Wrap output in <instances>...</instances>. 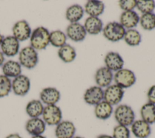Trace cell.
<instances>
[{
    "instance_id": "cell-1",
    "label": "cell",
    "mask_w": 155,
    "mask_h": 138,
    "mask_svg": "<svg viewBox=\"0 0 155 138\" xmlns=\"http://www.w3.org/2000/svg\"><path fill=\"white\" fill-rule=\"evenodd\" d=\"M31 46L35 50H42L50 43V32L44 27H38L31 32L30 38Z\"/></svg>"
},
{
    "instance_id": "cell-2",
    "label": "cell",
    "mask_w": 155,
    "mask_h": 138,
    "mask_svg": "<svg viewBox=\"0 0 155 138\" xmlns=\"http://www.w3.org/2000/svg\"><path fill=\"white\" fill-rule=\"evenodd\" d=\"M114 118L119 125L130 126L134 121V112L131 106L127 105H120L114 110Z\"/></svg>"
},
{
    "instance_id": "cell-3",
    "label": "cell",
    "mask_w": 155,
    "mask_h": 138,
    "mask_svg": "<svg viewBox=\"0 0 155 138\" xmlns=\"http://www.w3.org/2000/svg\"><path fill=\"white\" fill-rule=\"evenodd\" d=\"M18 59L21 66L27 69H32L38 62V55L31 46H27L21 50Z\"/></svg>"
},
{
    "instance_id": "cell-4",
    "label": "cell",
    "mask_w": 155,
    "mask_h": 138,
    "mask_svg": "<svg viewBox=\"0 0 155 138\" xmlns=\"http://www.w3.org/2000/svg\"><path fill=\"white\" fill-rule=\"evenodd\" d=\"M42 116L46 125L56 126L62 121V113L61 108L56 105H46L44 106Z\"/></svg>"
},
{
    "instance_id": "cell-5",
    "label": "cell",
    "mask_w": 155,
    "mask_h": 138,
    "mask_svg": "<svg viewBox=\"0 0 155 138\" xmlns=\"http://www.w3.org/2000/svg\"><path fill=\"white\" fill-rule=\"evenodd\" d=\"M125 33V28L117 22H109L103 29L104 36L112 42L120 40L124 38Z\"/></svg>"
},
{
    "instance_id": "cell-6",
    "label": "cell",
    "mask_w": 155,
    "mask_h": 138,
    "mask_svg": "<svg viewBox=\"0 0 155 138\" xmlns=\"http://www.w3.org/2000/svg\"><path fill=\"white\" fill-rule=\"evenodd\" d=\"M116 85L120 88H127L136 82V77L133 71L127 69H121L116 72L114 76Z\"/></svg>"
},
{
    "instance_id": "cell-7",
    "label": "cell",
    "mask_w": 155,
    "mask_h": 138,
    "mask_svg": "<svg viewBox=\"0 0 155 138\" xmlns=\"http://www.w3.org/2000/svg\"><path fill=\"white\" fill-rule=\"evenodd\" d=\"M30 89V80L25 75H19L14 78L12 82V89L13 93L18 96H24Z\"/></svg>"
},
{
    "instance_id": "cell-8",
    "label": "cell",
    "mask_w": 155,
    "mask_h": 138,
    "mask_svg": "<svg viewBox=\"0 0 155 138\" xmlns=\"http://www.w3.org/2000/svg\"><path fill=\"white\" fill-rule=\"evenodd\" d=\"M124 91L117 85L108 86L104 91V100L111 105H117L122 99Z\"/></svg>"
},
{
    "instance_id": "cell-9",
    "label": "cell",
    "mask_w": 155,
    "mask_h": 138,
    "mask_svg": "<svg viewBox=\"0 0 155 138\" xmlns=\"http://www.w3.org/2000/svg\"><path fill=\"white\" fill-rule=\"evenodd\" d=\"M13 36L19 41H24L30 38L31 30L28 22L25 20L17 21L12 28Z\"/></svg>"
},
{
    "instance_id": "cell-10",
    "label": "cell",
    "mask_w": 155,
    "mask_h": 138,
    "mask_svg": "<svg viewBox=\"0 0 155 138\" xmlns=\"http://www.w3.org/2000/svg\"><path fill=\"white\" fill-rule=\"evenodd\" d=\"M1 52L7 57H14L19 49V41L13 36H7L4 38L1 44Z\"/></svg>"
},
{
    "instance_id": "cell-11",
    "label": "cell",
    "mask_w": 155,
    "mask_h": 138,
    "mask_svg": "<svg viewBox=\"0 0 155 138\" xmlns=\"http://www.w3.org/2000/svg\"><path fill=\"white\" fill-rule=\"evenodd\" d=\"M76 133L74 123L69 120H63L55 128L54 134L56 138H72Z\"/></svg>"
},
{
    "instance_id": "cell-12",
    "label": "cell",
    "mask_w": 155,
    "mask_h": 138,
    "mask_svg": "<svg viewBox=\"0 0 155 138\" xmlns=\"http://www.w3.org/2000/svg\"><path fill=\"white\" fill-rule=\"evenodd\" d=\"M45 123L39 117L29 119L25 125L26 131L32 136L42 135L45 132Z\"/></svg>"
},
{
    "instance_id": "cell-13",
    "label": "cell",
    "mask_w": 155,
    "mask_h": 138,
    "mask_svg": "<svg viewBox=\"0 0 155 138\" xmlns=\"http://www.w3.org/2000/svg\"><path fill=\"white\" fill-rule=\"evenodd\" d=\"M40 100L46 105H56L61 98L60 92L55 88H44L39 94Z\"/></svg>"
},
{
    "instance_id": "cell-14",
    "label": "cell",
    "mask_w": 155,
    "mask_h": 138,
    "mask_svg": "<svg viewBox=\"0 0 155 138\" xmlns=\"http://www.w3.org/2000/svg\"><path fill=\"white\" fill-rule=\"evenodd\" d=\"M84 99L88 105H96L104 99V91L99 86H91L85 91Z\"/></svg>"
},
{
    "instance_id": "cell-15",
    "label": "cell",
    "mask_w": 155,
    "mask_h": 138,
    "mask_svg": "<svg viewBox=\"0 0 155 138\" xmlns=\"http://www.w3.org/2000/svg\"><path fill=\"white\" fill-rule=\"evenodd\" d=\"M66 32L67 36L76 42L84 40L87 35L84 26L79 22L70 24L67 27Z\"/></svg>"
},
{
    "instance_id": "cell-16",
    "label": "cell",
    "mask_w": 155,
    "mask_h": 138,
    "mask_svg": "<svg viewBox=\"0 0 155 138\" xmlns=\"http://www.w3.org/2000/svg\"><path fill=\"white\" fill-rule=\"evenodd\" d=\"M131 131L137 138H147L151 134V127L142 119L137 120L131 124Z\"/></svg>"
},
{
    "instance_id": "cell-17",
    "label": "cell",
    "mask_w": 155,
    "mask_h": 138,
    "mask_svg": "<svg viewBox=\"0 0 155 138\" xmlns=\"http://www.w3.org/2000/svg\"><path fill=\"white\" fill-rule=\"evenodd\" d=\"M104 61L108 69L116 72L122 69L124 64L122 57L118 53L114 52H108L105 55Z\"/></svg>"
},
{
    "instance_id": "cell-18",
    "label": "cell",
    "mask_w": 155,
    "mask_h": 138,
    "mask_svg": "<svg viewBox=\"0 0 155 138\" xmlns=\"http://www.w3.org/2000/svg\"><path fill=\"white\" fill-rule=\"evenodd\" d=\"M94 78L99 87H108L112 81L113 75L112 71L107 67H102L96 71Z\"/></svg>"
},
{
    "instance_id": "cell-19",
    "label": "cell",
    "mask_w": 155,
    "mask_h": 138,
    "mask_svg": "<svg viewBox=\"0 0 155 138\" xmlns=\"http://www.w3.org/2000/svg\"><path fill=\"white\" fill-rule=\"evenodd\" d=\"M140 17L138 14L133 11H125L124 12L120 17V24L125 28L131 29L136 27L139 22Z\"/></svg>"
},
{
    "instance_id": "cell-20",
    "label": "cell",
    "mask_w": 155,
    "mask_h": 138,
    "mask_svg": "<svg viewBox=\"0 0 155 138\" xmlns=\"http://www.w3.org/2000/svg\"><path fill=\"white\" fill-rule=\"evenodd\" d=\"M84 27L87 33L91 35H97L102 30L103 23L98 17L89 16L85 19Z\"/></svg>"
},
{
    "instance_id": "cell-21",
    "label": "cell",
    "mask_w": 155,
    "mask_h": 138,
    "mask_svg": "<svg viewBox=\"0 0 155 138\" xmlns=\"http://www.w3.org/2000/svg\"><path fill=\"white\" fill-rule=\"evenodd\" d=\"M2 70L3 75L8 78H15L21 74V65L18 61L8 60L3 64Z\"/></svg>"
},
{
    "instance_id": "cell-22",
    "label": "cell",
    "mask_w": 155,
    "mask_h": 138,
    "mask_svg": "<svg viewBox=\"0 0 155 138\" xmlns=\"http://www.w3.org/2000/svg\"><path fill=\"white\" fill-rule=\"evenodd\" d=\"M44 106L40 100L34 99L27 103L25 106V112L30 118L39 117L42 116Z\"/></svg>"
},
{
    "instance_id": "cell-23",
    "label": "cell",
    "mask_w": 155,
    "mask_h": 138,
    "mask_svg": "<svg viewBox=\"0 0 155 138\" xmlns=\"http://www.w3.org/2000/svg\"><path fill=\"white\" fill-rule=\"evenodd\" d=\"M113 106L105 100H102L94 108V114L96 117L101 120L108 119L113 112Z\"/></svg>"
},
{
    "instance_id": "cell-24",
    "label": "cell",
    "mask_w": 155,
    "mask_h": 138,
    "mask_svg": "<svg viewBox=\"0 0 155 138\" xmlns=\"http://www.w3.org/2000/svg\"><path fill=\"white\" fill-rule=\"evenodd\" d=\"M104 4L102 1L90 0L86 3L85 5V11L90 15V16L97 17L104 12Z\"/></svg>"
},
{
    "instance_id": "cell-25",
    "label": "cell",
    "mask_w": 155,
    "mask_h": 138,
    "mask_svg": "<svg viewBox=\"0 0 155 138\" xmlns=\"http://www.w3.org/2000/svg\"><path fill=\"white\" fill-rule=\"evenodd\" d=\"M84 10L79 4H74L69 7L65 12V17L71 23L78 22L83 16Z\"/></svg>"
},
{
    "instance_id": "cell-26",
    "label": "cell",
    "mask_w": 155,
    "mask_h": 138,
    "mask_svg": "<svg viewBox=\"0 0 155 138\" xmlns=\"http://www.w3.org/2000/svg\"><path fill=\"white\" fill-rule=\"evenodd\" d=\"M142 119L148 124L155 123V104L148 102L145 103L140 108Z\"/></svg>"
},
{
    "instance_id": "cell-27",
    "label": "cell",
    "mask_w": 155,
    "mask_h": 138,
    "mask_svg": "<svg viewBox=\"0 0 155 138\" xmlns=\"http://www.w3.org/2000/svg\"><path fill=\"white\" fill-rule=\"evenodd\" d=\"M58 54L59 57L65 63L72 62L76 57L75 49L70 44H65L59 47Z\"/></svg>"
},
{
    "instance_id": "cell-28",
    "label": "cell",
    "mask_w": 155,
    "mask_h": 138,
    "mask_svg": "<svg viewBox=\"0 0 155 138\" xmlns=\"http://www.w3.org/2000/svg\"><path fill=\"white\" fill-rule=\"evenodd\" d=\"M67 36L59 30L52 31L50 33V43L56 47H61L65 44Z\"/></svg>"
},
{
    "instance_id": "cell-29",
    "label": "cell",
    "mask_w": 155,
    "mask_h": 138,
    "mask_svg": "<svg viewBox=\"0 0 155 138\" xmlns=\"http://www.w3.org/2000/svg\"><path fill=\"white\" fill-rule=\"evenodd\" d=\"M124 38L125 43L131 46H138L141 41V35L139 32L132 29L125 31Z\"/></svg>"
},
{
    "instance_id": "cell-30",
    "label": "cell",
    "mask_w": 155,
    "mask_h": 138,
    "mask_svg": "<svg viewBox=\"0 0 155 138\" xmlns=\"http://www.w3.org/2000/svg\"><path fill=\"white\" fill-rule=\"evenodd\" d=\"M139 21L145 30H153L155 28V14L152 12L144 13L140 16Z\"/></svg>"
},
{
    "instance_id": "cell-31",
    "label": "cell",
    "mask_w": 155,
    "mask_h": 138,
    "mask_svg": "<svg viewBox=\"0 0 155 138\" xmlns=\"http://www.w3.org/2000/svg\"><path fill=\"white\" fill-rule=\"evenodd\" d=\"M12 90V81L10 78L0 75V98L7 96Z\"/></svg>"
},
{
    "instance_id": "cell-32",
    "label": "cell",
    "mask_w": 155,
    "mask_h": 138,
    "mask_svg": "<svg viewBox=\"0 0 155 138\" xmlns=\"http://www.w3.org/2000/svg\"><path fill=\"white\" fill-rule=\"evenodd\" d=\"M136 7L143 14L151 13L155 9V1H137Z\"/></svg>"
},
{
    "instance_id": "cell-33",
    "label": "cell",
    "mask_w": 155,
    "mask_h": 138,
    "mask_svg": "<svg viewBox=\"0 0 155 138\" xmlns=\"http://www.w3.org/2000/svg\"><path fill=\"white\" fill-rule=\"evenodd\" d=\"M113 138H130V131L127 126L122 125H117L113 128Z\"/></svg>"
},
{
    "instance_id": "cell-34",
    "label": "cell",
    "mask_w": 155,
    "mask_h": 138,
    "mask_svg": "<svg viewBox=\"0 0 155 138\" xmlns=\"http://www.w3.org/2000/svg\"><path fill=\"white\" fill-rule=\"evenodd\" d=\"M136 0H120L119 1V5L124 12L130 11L136 7Z\"/></svg>"
},
{
    "instance_id": "cell-35",
    "label": "cell",
    "mask_w": 155,
    "mask_h": 138,
    "mask_svg": "<svg viewBox=\"0 0 155 138\" xmlns=\"http://www.w3.org/2000/svg\"><path fill=\"white\" fill-rule=\"evenodd\" d=\"M148 102L155 104V85L151 86L147 92Z\"/></svg>"
},
{
    "instance_id": "cell-36",
    "label": "cell",
    "mask_w": 155,
    "mask_h": 138,
    "mask_svg": "<svg viewBox=\"0 0 155 138\" xmlns=\"http://www.w3.org/2000/svg\"><path fill=\"white\" fill-rule=\"evenodd\" d=\"M5 138H23V137L18 133H11L7 135Z\"/></svg>"
},
{
    "instance_id": "cell-37",
    "label": "cell",
    "mask_w": 155,
    "mask_h": 138,
    "mask_svg": "<svg viewBox=\"0 0 155 138\" xmlns=\"http://www.w3.org/2000/svg\"><path fill=\"white\" fill-rule=\"evenodd\" d=\"M4 60H5L4 55L2 53V52L1 51H0V66L1 65H3Z\"/></svg>"
},
{
    "instance_id": "cell-38",
    "label": "cell",
    "mask_w": 155,
    "mask_h": 138,
    "mask_svg": "<svg viewBox=\"0 0 155 138\" xmlns=\"http://www.w3.org/2000/svg\"><path fill=\"white\" fill-rule=\"evenodd\" d=\"M96 138H113V136L107 134H101L98 136Z\"/></svg>"
},
{
    "instance_id": "cell-39",
    "label": "cell",
    "mask_w": 155,
    "mask_h": 138,
    "mask_svg": "<svg viewBox=\"0 0 155 138\" xmlns=\"http://www.w3.org/2000/svg\"><path fill=\"white\" fill-rule=\"evenodd\" d=\"M31 138H46L45 136L42 135H38V136H33Z\"/></svg>"
},
{
    "instance_id": "cell-40",
    "label": "cell",
    "mask_w": 155,
    "mask_h": 138,
    "mask_svg": "<svg viewBox=\"0 0 155 138\" xmlns=\"http://www.w3.org/2000/svg\"><path fill=\"white\" fill-rule=\"evenodd\" d=\"M3 39H4L3 36L0 33V46H1V43H2V40H3Z\"/></svg>"
},
{
    "instance_id": "cell-41",
    "label": "cell",
    "mask_w": 155,
    "mask_h": 138,
    "mask_svg": "<svg viewBox=\"0 0 155 138\" xmlns=\"http://www.w3.org/2000/svg\"><path fill=\"white\" fill-rule=\"evenodd\" d=\"M72 138H84V137H81V136H74Z\"/></svg>"
}]
</instances>
